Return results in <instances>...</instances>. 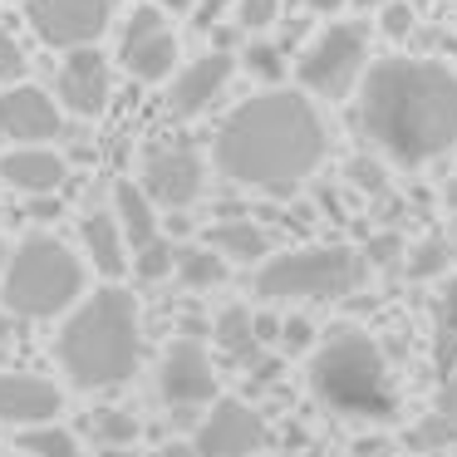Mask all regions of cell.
Here are the masks:
<instances>
[{"label":"cell","mask_w":457,"mask_h":457,"mask_svg":"<svg viewBox=\"0 0 457 457\" xmlns=\"http://www.w3.org/2000/svg\"><path fill=\"white\" fill-rule=\"evenodd\" d=\"M153 388L168 408L178 413H197V408L217 403V364L197 339H172L162 349L158 369H153Z\"/></svg>","instance_id":"obj_10"},{"label":"cell","mask_w":457,"mask_h":457,"mask_svg":"<svg viewBox=\"0 0 457 457\" xmlns=\"http://www.w3.org/2000/svg\"><path fill=\"white\" fill-rule=\"evenodd\" d=\"M408 437H413L418 453H447V447H457V378H443V388L433 394L428 413L418 418V428Z\"/></svg>","instance_id":"obj_21"},{"label":"cell","mask_w":457,"mask_h":457,"mask_svg":"<svg viewBox=\"0 0 457 457\" xmlns=\"http://www.w3.org/2000/svg\"><path fill=\"white\" fill-rule=\"evenodd\" d=\"M453 207H457V182H453Z\"/></svg>","instance_id":"obj_45"},{"label":"cell","mask_w":457,"mask_h":457,"mask_svg":"<svg viewBox=\"0 0 457 457\" xmlns=\"http://www.w3.org/2000/svg\"><path fill=\"white\" fill-rule=\"evenodd\" d=\"M5 261H11V246H5V237H0V276H5Z\"/></svg>","instance_id":"obj_43"},{"label":"cell","mask_w":457,"mask_h":457,"mask_svg":"<svg viewBox=\"0 0 457 457\" xmlns=\"http://www.w3.org/2000/svg\"><path fill=\"white\" fill-rule=\"evenodd\" d=\"M54 94H60V104L74 113V119H99V113L109 109L113 70H109V60L99 54V45L64 54L60 74H54Z\"/></svg>","instance_id":"obj_16"},{"label":"cell","mask_w":457,"mask_h":457,"mask_svg":"<svg viewBox=\"0 0 457 457\" xmlns=\"http://www.w3.org/2000/svg\"><path fill=\"white\" fill-rule=\"evenodd\" d=\"M133 276H138L143 286H158V280L178 276V246H172V237H158L153 246L133 251Z\"/></svg>","instance_id":"obj_27"},{"label":"cell","mask_w":457,"mask_h":457,"mask_svg":"<svg viewBox=\"0 0 457 457\" xmlns=\"http://www.w3.org/2000/svg\"><path fill=\"white\" fill-rule=\"evenodd\" d=\"M15 447H21L25 457H84L79 433H74V428H64V423L25 428V433L15 437Z\"/></svg>","instance_id":"obj_26"},{"label":"cell","mask_w":457,"mask_h":457,"mask_svg":"<svg viewBox=\"0 0 457 457\" xmlns=\"http://www.w3.org/2000/svg\"><path fill=\"white\" fill-rule=\"evenodd\" d=\"M315 345H320V335H315V325H310L305 315H286V329H280V349L286 354H315Z\"/></svg>","instance_id":"obj_32"},{"label":"cell","mask_w":457,"mask_h":457,"mask_svg":"<svg viewBox=\"0 0 457 457\" xmlns=\"http://www.w3.org/2000/svg\"><path fill=\"white\" fill-rule=\"evenodd\" d=\"M15 339V315L11 310H0V345H11Z\"/></svg>","instance_id":"obj_41"},{"label":"cell","mask_w":457,"mask_h":457,"mask_svg":"<svg viewBox=\"0 0 457 457\" xmlns=\"http://www.w3.org/2000/svg\"><path fill=\"white\" fill-rule=\"evenodd\" d=\"M162 457H202V453H197V443H168Z\"/></svg>","instance_id":"obj_40"},{"label":"cell","mask_w":457,"mask_h":457,"mask_svg":"<svg viewBox=\"0 0 457 457\" xmlns=\"http://www.w3.org/2000/svg\"><path fill=\"white\" fill-rule=\"evenodd\" d=\"M202 457H256L266 453V423L246 398H217L192 433Z\"/></svg>","instance_id":"obj_12"},{"label":"cell","mask_w":457,"mask_h":457,"mask_svg":"<svg viewBox=\"0 0 457 457\" xmlns=\"http://www.w3.org/2000/svg\"><path fill=\"white\" fill-rule=\"evenodd\" d=\"M329 158V123L305 89H261L241 99L212 138V162L231 187L295 197Z\"/></svg>","instance_id":"obj_1"},{"label":"cell","mask_w":457,"mask_h":457,"mask_svg":"<svg viewBox=\"0 0 457 457\" xmlns=\"http://www.w3.org/2000/svg\"><path fill=\"white\" fill-rule=\"evenodd\" d=\"M217 256H227L231 266H266L276 251H270V227H261L256 217H221L202 231Z\"/></svg>","instance_id":"obj_19"},{"label":"cell","mask_w":457,"mask_h":457,"mask_svg":"<svg viewBox=\"0 0 457 457\" xmlns=\"http://www.w3.org/2000/svg\"><path fill=\"white\" fill-rule=\"evenodd\" d=\"M369 261L364 251L325 241V246H290L276 251L266 266H256L251 290L261 305H335L354 295Z\"/></svg>","instance_id":"obj_6"},{"label":"cell","mask_w":457,"mask_h":457,"mask_svg":"<svg viewBox=\"0 0 457 457\" xmlns=\"http://www.w3.org/2000/svg\"><path fill=\"white\" fill-rule=\"evenodd\" d=\"M349 182H354L359 192H384V158L359 153V158L349 162Z\"/></svg>","instance_id":"obj_35"},{"label":"cell","mask_w":457,"mask_h":457,"mask_svg":"<svg viewBox=\"0 0 457 457\" xmlns=\"http://www.w3.org/2000/svg\"><path fill=\"white\" fill-rule=\"evenodd\" d=\"M60 212H64V202H60V197H30V217L40 221V227H45V221H54Z\"/></svg>","instance_id":"obj_37"},{"label":"cell","mask_w":457,"mask_h":457,"mask_svg":"<svg viewBox=\"0 0 457 457\" xmlns=\"http://www.w3.org/2000/svg\"><path fill=\"white\" fill-rule=\"evenodd\" d=\"M119 64L138 84H172V74H178V35L168 30L162 5H153V0L133 5V15L123 21Z\"/></svg>","instance_id":"obj_8"},{"label":"cell","mask_w":457,"mask_h":457,"mask_svg":"<svg viewBox=\"0 0 457 457\" xmlns=\"http://www.w3.org/2000/svg\"><path fill=\"white\" fill-rule=\"evenodd\" d=\"M84 428L94 433V443H99V447H133V443H138V433H143V423L129 413V408H119V403L94 408V413L84 418Z\"/></svg>","instance_id":"obj_25"},{"label":"cell","mask_w":457,"mask_h":457,"mask_svg":"<svg viewBox=\"0 0 457 457\" xmlns=\"http://www.w3.org/2000/svg\"><path fill=\"white\" fill-rule=\"evenodd\" d=\"M305 378L315 403L345 423H394L398 413L384 345L359 325H335L329 335H320L315 354L305 359Z\"/></svg>","instance_id":"obj_4"},{"label":"cell","mask_w":457,"mask_h":457,"mask_svg":"<svg viewBox=\"0 0 457 457\" xmlns=\"http://www.w3.org/2000/svg\"><path fill=\"white\" fill-rule=\"evenodd\" d=\"M295 5H300L305 15H335V11H345L349 0H295Z\"/></svg>","instance_id":"obj_38"},{"label":"cell","mask_w":457,"mask_h":457,"mask_svg":"<svg viewBox=\"0 0 457 457\" xmlns=\"http://www.w3.org/2000/svg\"><path fill=\"white\" fill-rule=\"evenodd\" d=\"M54 364L79 394L123 388L143 369V310L123 286H99L64 315L54 335Z\"/></svg>","instance_id":"obj_3"},{"label":"cell","mask_w":457,"mask_h":457,"mask_svg":"<svg viewBox=\"0 0 457 457\" xmlns=\"http://www.w3.org/2000/svg\"><path fill=\"white\" fill-rule=\"evenodd\" d=\"M369 74V25L364 21H329L325 30L310 35L305 54L295 64V79L310 99L345 104L359 94Z\"/></svg>","instance_id":"obj_7"},{"label":"cell","mask_w":457,"mask_h":457,"mask_svg":"<svg viewBox=\"0 0 457 457\" xmlns=\"http://www.w3.org/2000/svg\"><path fill=\"white\" fill-rule=\"evenodd\" d=\"M413 25H418V15H413V5H408V0H388L384 15H378V30H384L388 40H408V35H413Z\"/></svg>","instance_id":"obj_33"},{"label":"cell","mask_w":457,"mask_h":457,"mask_svg":"<svg viewBox=\"0 0 457 457\" xmlns=\"http://www.w3.org/2000/svg\"><path fill=\"white\" fill-rule=\"evenodd\" d=\"M212 345L221 354L241 359V364H256L261 359V339H256V310L251 305H227L212 320Z\"/></svg>","instance_id":"obj_22"},{"label":"cell","mask_w":457,"mask_h":457,"mask_svg":"<svg viewBox=\"0 0 457 457\" xmlns=\"http://www.w3.org/2000/svg\"><path fill=\"white\" fill-rule=\"evenodd\" d=\"M241 64H246L251 79H261L266 89H280V79H286V50L270 40H251L246 54H241Z\"/></svg>","instance_id":"obj_29"},{"label":"cell","mask_w":457,"mask_h":457,"mask_svg":"<svg viewBox=\"0 0 457 457\" xmlns=\"http://www.w3.org/2000/svg\"><path fill=\"white\" fill-rule=\"evenodd\" d=\"M25 74H30V60H25V50L11 40V35H0V84L11 89V84H21Z\"/></svg>","instance_id":"obj_34"},{"label":"cell","mask_w":457,"mask_h":457,"mask_svg":"<svg viewBox=\"0 0 457 457\" xmlns=\"http://www.w3.org/2000/svg\"><path fill=\"white\" fill-rule=\"evenodd\" d=\"M153 5H162L168 15H197L202 0H153Z\"/></svg>","instance_id":"obj_39"},{"label":"cell","mask_w":457,"mask_h":457,"mask_svg":"<svg viewBox=\"0 0 457 457\" xmlns=\"http://www.w3.org/2000/svg\"><path fill=\"white\" fill-rule=\"evenodd\" d=\"M364 261H369V270H394V266H403V261H408L403 237H398V231H378V237H369Z\"/></svg>","instance_id":"obj_31"},{"label":"cell","mask_w":457,"mask_h":457,"mask_svg":"<svg viewBox=\"0 0 457 457\" xmlns=\"http://www.w3.org/2000/svg\"><path fill=\"white\" fill-rule=\"evenodd\" d=\"M25 21L50 50H89L109 30L113 0H25Z\"/></svg>","instance_id":"obj_11"},{"label":"cell","mask_w":457,"mask_h":457,"mask_svg":"<svg viewBox=\"0 0 457 457\" xmlns=\"http://www.w3.org/2000/svg\"><path fill=\"white\" fill-rule=\"evenodd\" d=\"M364 143L394 168H428L457 148V70L428 54H384L354 94Z\"/></svg>","instance_id":"obj_2"},{"label":"cell","mask_w":457,"mask_h":457,"mask_svg":"<svg viewBox=\"0 0 457 457\" xmlns=\"http://www.w3.org/2000/svg\"><path fill=\"white\" fill-rule=\"evenodd\" d=\"M79 251H84L94 276H104L109 286H119L133 266V256H129L133 246H129V237H123L113 212H84L79 217Z\"/></svg>","instance_id":"obj_18"},{"label":"cell","mask_w":457,"mask_h":457,"mask_svg":"<svg viewBox=\"0 0 457 457\" xmlns=\"http://www.w3.org/2000/svg\"><path fill=\"white\" fill-rule=\"evenodd\" d=\"M433 335H437V369L453 374V364H457V276H447L433 300Z\"/></svg>","instance_id":"obj_24"},{"label":"cell","mask_w":457,"mask_h":457,"mask_svg":"<svg viewBox=\"0 0 457 457\" xmlns=\"http://www.w3.org/2000/svg\"><path fill=\"white\" fill-rule=\"evenodd\" d=\"M104 457H133L129 447H104Z\"/></svg>","instance_id":"obj_44"},{"label":"cell","mask_w":457,"mask_h":457,"mask_svg":"<svg viewBox=\"0 0 457 457\" xmlns=\"http://www.w3.org/2000/svg\"><path fill=\"white\" fill-rule=\"evenodd\" d=\"M237 64L241 60L231 50H207L192 64H182V70L172 74V84H168V113L172 119H202V113L227 94Z\"/></svg>","instance_id":"obj_15"},{"label":"cell","mask_w":457,"mask_h":457,"mask_svg":"<svg viewBox=\"0 0 457 457\" xmlns=\"http://www.w3.org/2000/svg\"><path fill=\"white\" fill-rule=\"evenodd\" d=\"M280 329H286V315H276V310H256V339H261V349L280 345Z\"/></svg>","instance_id":"obj_36"},{"label":"cell","mask_w":457,"mask_h":457,"mask_svg":"<svg viewBox=\"0 0 457 457\" xmlns=\"http://www.w3.org/2000/svg\"><path fill=\"white\" fill-rule=\"evenodd\" d=\"M447 246H453V256H457V212H453V221H447Z\"/></svg>","instance_id":"obj_42"},{"label":"cell","mask_w":457,"mask_h":457,"mask_svg":"<svg viewBox=\"0 0 457 457\" xmlns=\"http://www.w3.org/2000/svg\"><path fill=\"white\" fill-rule=\"evenodd\" d=\"M109 212L119 217V227H123V237H129L133 251L153 246V241L162 237L158 202L143 192V182H133V178H119V182H113V207H109Z\"/></svg>","instance_id":"obj_20"},{"label":"cell","mask_w":457,"mask_h":457,"mask_svg":"<svg viewBox=\"0 0 457 457\" xmlns=\"http://www.w3.org/2000/svg\"><path fill=\"white\" fill-rule=\"evenodd\" d=\"M231 261L217 256V251L202 241V246H178V280L187 290H217L221 280H227Z\"/></svg>","instance_id":"obj_23"},{"label":"cell","mask_w":457,"mask_h":457,"mask_svg":"<svg viewBox=\"0 0 457 457\" xmlns=\"http://www.w3.org/2000/svg\"><path fill=\"white\" fill-rule=\"evenodd\" d=\"M89 295V261L54 231H30L11 246L0 276V310L15 320H64Z\"/></svg>","instance_id":"obj_5"},{"label":"cell","mask_w":457,"mask_h":457,"mask_svg":"<svg viewBox=\"0 0 457 457\" xmlns=\"http://www.w3.org/2000/svg\"><path fill=\"white\" fill-rule=\"evenodd\" d=\"M64 413V388L35 369H0V428H45L60 423Z\"/></svg>","instance_id":"obj_14"},{"label":"cell","mask_w":457,"mask_h":457,"mask_svg":"<svg viewBox=\"0 0 457 457\" xmlns=\"http://www.w3.org/2000/svg\"><path fill=\"white\" fill-rule=\"evenodd\" d=\"M64 178H70V158L50 143L0 153V187L21 192V197H54L64 187Z\"/></svg>","instance_id":"obj_17"},{"label":"cell","mask_w":457,"mask_h":457,"mask_svg":"<svg viewBox=\"0 0 457 457\" xmlns=\"http://www.w3.org/2000/svg\"><path fill=\"white\" fill-rule=\"evenodd\" d=\"M0 138L11 148L64 138V104H54L40 84H11L0 89Z\"/></svg>","instance_id":"obj_13"},{"label":"cell","mask_w":457,"mask_h":457,"mask_svg":"<svg viewBox=\"0 0 457 457\" xmlns=\"http://www.w3.org/2000/svg\"><path fill=\"white\" fill-rule=\"evenodd\" d=\"M447 261H453L447 237H423L413 251H408L403 270H408V280H437V276H447Z\"/></svg>","instance_id":"obj_28"},{"label":"cell","mask_w":457,"mask_h":457,"mask_svg":"<svg viewBox=\"0 0 457 457\" xmlns=\"http://www.w3.org/2000/svg\"><path fill=\"white\" fill-rule=\"evenodd\" d=\"M280 11H286V0H237V5H231V15H237V30H246V35L270 30V25L280 21Z\"/></svg>","instance_id":"obj_30"},{"label":"cell","mask_w":457,"mask_h":457,"mask_svg":"<svg viewBox=\"0 0 457 457\" xmlns=\"http://www.w3.org/2000/svg\"><path fill=\"white\" fill-rule=\"evenodd\" d=\"M138 182L162 212H187V207H197L202 192H207V158H202L192 143H153V148L143 153Z\"/></svg>","instance_id":"obj_9"}]
</instances>
